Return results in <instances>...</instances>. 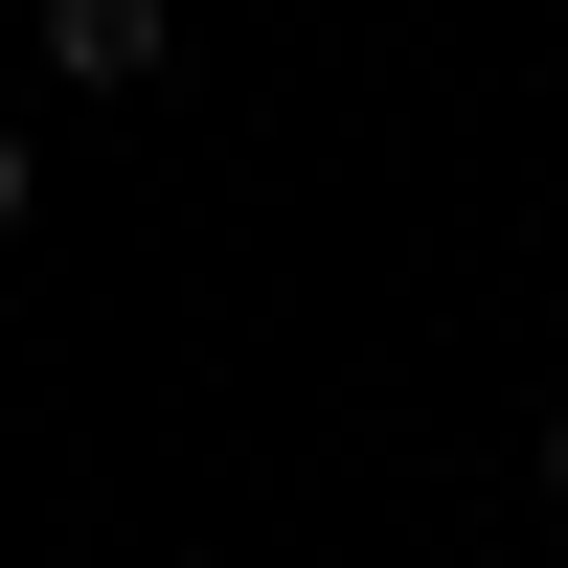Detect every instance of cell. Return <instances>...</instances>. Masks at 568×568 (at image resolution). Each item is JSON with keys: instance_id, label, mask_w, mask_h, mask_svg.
Here are the masks:
<instances>
[{"instance_id": "1", "label": "cell", "mask_w": 568, "mask_h": 568, "mask_svg": "<svg viewBox=\"0 0 568 568\" xmlns=\"http://www.w3.org/2000/svg\"><path fill=\"white\" fill-rule=\"evenodd\" d=\"M160 0H45V69H69V91H160Z\"/></svg>"}, {"instance_id": "2", "label": "cell", "mask_w": 568, "mask_h": 568, "mask_svg": "<svg viewBox=\"0 0 568 568\" xmlns=\"http://www.w3.org/2000/svg\"><path fill=\"white\" fill-rule=\"evenodd\" d=\"M0 227H23V136H0Z\"/></svg>"}, {"instance_id": "3", "label": "cell", "mask_w": 568, "mask_h": 568, "mask_svg": "<svg viewBox=\"0 0 568 568\" xmlns=\"http://www.w3.org/2000/svg\"><path fill=\"white\" fill-rule=\"evenodd\" d=\"M546 500H568V409H546Z\"/></svg>"}]
</instances>
